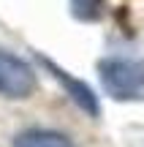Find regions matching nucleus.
Returning a JSON list of instances; mask_svg holds the SVG:
<instances>
[{
  "instance_id": "nucleus-1",
  "label": "nucleus",
  "mask_w": 144,
  "mask_h": 147,
  "mask_svg": "<svg viewBox=\"0 0 144 147\" xmlns=\"http://www.w3.org/2000/svg\"><path fill=\"white\" fill-rule=\"evenodd\" d=\"M101 84L117 101H144V60L103 57L98 63Z\"/></svg>"
},
{
  "instance_id": "nucleus-2",
  "label": "nucleus",
  "mask_w": 144,
  "mask_h": 147,
  "mask_svg": "<svg viewBox=\"0 0 144 147\" xmlns=\"http://www.w3.org/2000/svg\"><path fill=\"white\" fill-rule=\"evenodd\" d=\"M35 90V74L25 60L0 52V95L5 98H27Z\"/></svg>"
},
{
  "instance_id": "nucleus-3",
  "label": "nucleus",
  "mask_w": 144,
  "mask_h": 147,
  "mask_svg": "<svg viewBox=\"0 0 144 147\" xmlns=\"http://www.w3.org/2000/svg\"><path fill=\"white\" fill-rule=\"evenodd\" d=\"M38 60H41V65H44L46 71H52V76H54V79H57V82L65 87V93L71 95V101H74V104L79 106L82 112H87L90 117H98V115H101V106H98V95L92 93V90L87 87L84 82L74 79V76H71V74L65 71V68H60V65L54 63V60H49L46 55H38Z\"/></svg>"
},
{
  "instance_id": "nucleus-4",
  "label": "nucleus",
  "mask_w": 144,
  "mask_h": 147,
  "mask_svg": "<svg viewBox=\"0 0 144 147\" xmlns=\"http://www.w3.org/2000/svg\"><path fill=\"white\" fill-rule=\"evenodd\" d=\"M14 147H74L65 134L57 131H46V128H33V131H25L14 139Z\"/></svg>"
},
{
  "instance_id": "nucleus-5",
  "label": "nucleus",
  "mask_w": 144,
  "mask_h": 147,
  "mask_svg": "<svg viewBox=\"0 0 144 147\" xmlns=\"http://www.w3.org/2000/svg\"><path fill=\"white\" fill-rule=\"evenodd\" d=\"M101 3L103 0H74V16H79V19H95V16H101Z\"/></svg>"
}]
</instances>
